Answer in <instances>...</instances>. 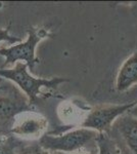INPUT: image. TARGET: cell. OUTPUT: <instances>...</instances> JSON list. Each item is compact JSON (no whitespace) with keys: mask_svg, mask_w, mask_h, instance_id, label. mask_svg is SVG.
<instances>
[{"mask_svg":"<svg viewBox=\"0 0 137 154\" xmlns=\"http://www.w3.org/2000/svg\"><path fill=\"white\" fill-rule=\"evenodd\" d=\"M98 131L90 128H79L61 136L44 135L39 140V145L52 152H74L88 143L96 140Z\"/></svg>","mask_w":137,"mask_h":154,"instance_id":"cell-2","label":"cell"},{"mask_svg":"<svg viewBox=\"0 0 137 154\" xmlns=\"http://www.w3.org/2000/svg\"><path fill=\"white\" fill-rule=\"evenodd\" d=\"M128 113L130 114V115H132L133 117H135V118H137V103L134 105L132 108L130 109V110L128 111Z\"/></svg>","mask_w":137,"mask_h":154,"instance_id":"cell-13","label":"cell"},{"mask_svg":"<svg viewBox=\"0 0 137 154\" xmlns=\"http://www.w3.org/2000/svg\"><path fill=\"white\" fill-rule=\"evenodd\" d=\"M136 104V102L123 105H99L94 107L88 113L85 120L82 122L84 128H90L98 133H106L109 128L121 115L128 112Z\"/></svg>","mask_w":137,"mask_h":154,"instance_id":"cell-4","label":"cell"},{"mask_svg":"<svg viewBox=\"0 0 137 154\" xmlns=\"http://www.w3.org/2000/svg\"><path fill=\"white\" fill-rule=\"evenodd\" d=\"M95 142L98 147L99 154H122L120 148L117 146L115 141L106 133H99Z\"/></svg>","mask_w":137,"mask_h":154,"instance_id":"cell-9","label":"cell"},{"mask_svg":"<svg viewBox=\"0 0 137 154\" xmlns=\"http://www.w3.org/2000/svg\"><path fill=\"white\" fill-rule=\"evenodd\" d=\"M17 154H57V152L46 150L43 147H41L39 144H35V145L26 146V147L19 149Z\"/></svg>","mask_w":137,"mask_h":154,"instance_id":"cell-11","label":"cell"},{"mask_svg":"<svg viewBox=\"0 0 137 154\" xmlns=\"http://www.w3.org/2000/svg\"><path fill=\"white\" fill-rule=\"evenodd\" d=\"M47 33L43 29L28 30V38L26 41L21 42L16 45L10 48H0V56L5 58V62L3 63L1 69H5V67L17 63L19 61H25L30 69H33L35 64L38 63L39 60L36 58L35 49L44 37H46Z\"/></svg>","mask_w":137,"mask_h":154,"instance_id":"cell-3","label":"cell"},{"mask_svg":"<svg viewBox=\"0 0 137 154\" xmlns=\"http://www.w3.org/2000/svg\"><path fill=\"white\" fill-rule=\"evenodd\" d=\"M114 126L117 128L128 148L133 154H137V118L125 113L116 119Z\"/></svg>","mask_w":137,"mask_h":154,"instance_id":"cell-6","label":"cell"},{"mask_svg":"<svg viewBox=\"0 0 137 154\" xmlns=\"http://www.w3.org/2000/svg\"><path fill=\"white\" fill-rule=\"evenodd\" d=\"M1 41H6L9 44H13L16 42H22V39L19 37H14L9 35V29H0V42Z\"/></svg>","mask_w":137,"mask_h":154,"instance_id":"cell-12","label":"cell"},{"mask_svg":"<svg viewBox=\"0 0 137 154\" xmlns=\"http://www.w3.org/2000/svg\"><path fill=\"white\" fill-rule=\"evenodd\" d=\"M46 118L38 114L23 115L14 121L11 133L19 137H38L47 128Z\"/></svg>","mask_w":137,"mask_h":154,"instance_id":"cell-5","label":"cell"},{"mask_svg":"<svg viewBox=\"0 0 137 154\" xmlns=\"http://www.w3.org/2000/svg\"><path fill=\"white\" fill-rule=\"evenodd\" d=\"M57 154H68V153L57 152ZM75 154H96V153H95V151H91V152H86V153H75Z\"/></svg>","mask_w":137,"mask_h":154,"instance_id":"cell-14","label":"cell"},{"mask_svg":"<svg viewBox=\"0 0 137 154\" xmlns=\"http://www.w3.org/2000/svg\"><path fill=\"white\" fill-rule=\"evenodd\" d=\"M31 109V105L21 97L0 95V119H11Z\"/></svg>","mask_w":137,"mask_h":154,"instance_id":"cell-8","label":"cell"},{"mask_svg":"<svg viewBox=\"0 0 137 154\" xmlns=\"http://www.w3.org/2000/svg\"><path fill=\"white\" fill-rule=\"evenodd\" d=\"M2 89H3V86H1V85H0V91H1Z\"/></svg>","mask_w":137,"mask_h":154,"instance_id":"cell-15","label":"cell"},{"mask_svg":"<svg viewBox=\"0 0 137 154\" xmlns=\"http://www.w3.org/2000/svg\"><path fill=\"white\" fill-rule=\"evenodd\" d=\"M28 65L26 63L17 62L16 66L11 69H1L0 68V76L5 79L13 81L26 93L29 99V103L35 104L38 101V98L42 95L41 89L52 88L56 89L61 83L70 81L68 78H61V77H53L51 79L45 78H35L29 73Z\"/></svg>","mask_w":137,"mask_h":154,"instance_id":"cell-1","label":"cell"},{"mask_svg":"<svg viewBox=\"0 0 137 154\" xmlns=\"http://www.w3.org/2000/svg\"><path fill=\"white\" fill-rule=\"evenodd\" d=\"M22 145L11 136H0V154H16V149Z\"/></svg>","mask_w":137,"mask_h":154,"instance_id":"cell-10","label":"cell"},{"mask_svg":"<svg viewBox=\"0 0 137 154\" xmlns=\"http://www.w3.org/2000/svg\"><path fill=\"white\" fill-rule=\"evenodd\" d=\"M135 84H137V51L121 66L116 79V88L118 91H125Z\"/></svg>","mask_w":137,"mask_h":154,"instance_id":"cell-7","label":"cell"}]
</instances>
